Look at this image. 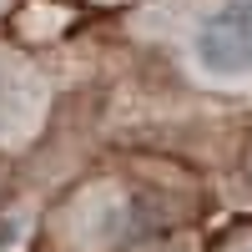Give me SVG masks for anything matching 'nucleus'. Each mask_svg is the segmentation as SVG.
I'll list each match as a JSON object with an SVG mask.
<instances>
[{
  "instance_id": "1",
  "label": "nucleus",
  "mask_w": 252,
  "mask_h": 252,
  "mask_svg": "<svg viewBox=\"0 0 252 252\" xmlns=\"http://www.w3.org/2000/svg\"><path fill=\"white\" fill-rule=\"evenodd\" d=\"M192 51L207 76L237 81L252 76V0H222L197 20Z\"/></svg>"
}]
</instances>
